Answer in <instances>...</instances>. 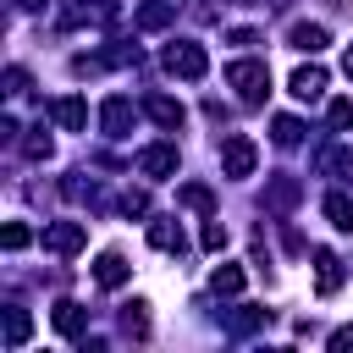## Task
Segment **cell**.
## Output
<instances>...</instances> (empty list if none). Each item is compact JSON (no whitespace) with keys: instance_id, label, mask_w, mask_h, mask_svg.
<instances>
[{"instance_id":"484cf974","label":"cell","mask_w":353,"mask_h":353,"mask_svg":"<svg viewBox=\"0 0 353 353\" xmlns=\"http://www.w3.org/2000/svg\"><path fill=\"white\" fill-rule=\"evenodd\" d=\"M28 243H33V226H22V221H11V226L0 232V248H6V254H17V248H28Z\"/></svg>"},{"instance_id":"7a4b0ae2","label":"cell","mask_w":353,"mask_h":353,"mask_svg":"<svg viewBox=\"0 0 353 353\" xmlns=\"http://www.w3.org/2000/svg\"><path fill=\"white\" fill-rule=\"evenodd\" d=\"M165 72L182 77V83H199V77L210 72L204 44H199V39H171V44H165Z\"/></svg>"},{"instance_id":"6da1fadb","label":"cell","mask_w":353,"mask_h":353,"mask_svg":"<svg viewBox=\"0 0 353 353\" xmlns=\"http://www.w3.org/2000/svg\"><path fill=\"white\" fill-rule=\"evenodd\" d=\"M226 83L237 88V99H243V105H265V94H270V66L243 55V61H232V66H226Z\"/></svg>"},{"instance_id":"1f68e13d","label":"cell","mask_w":353,"mask_h":353,"mask_svg":"<svg viewBox=\"0 0 353 353\" xmlns=\"http://www.w3.org/2000/svg\"><path fill=\"white\" fill-rule=\"evenodd\" d=\"M121 210H127V215H143V210H149V193H143V188H127V193H121Z\"/></svg>"},{"instance_id":"ffe728a7","label":"cell","mask_w":353,"mask_h":353,"mask_svg":"<svg viewBox=\"0 0 353 353\" xmlns=\"http://www.w3.org/2000/svg\"><path fill=\"white\" fill-rule=\"evenodd\" d=\"M28 336H33V320H28V309L6 303V347H28Z\"/></svg>"},{"instance_id":"ac0fdd59","label":"cell","mask_w":353,"mask_h":353,"mask_svg":"<svg viewBox=\"0 0 353 353\" xmlns=\"http://www.w3.org/2000/svg\"><path fill=\"white\" fill-rule=\"evenodd\" d=\"M105 17V6H88V0H61V11H55V22L72 33V28H88V22H99Z\"/></svg>"},{"instance_id":"3957f363","label":"cell","mask_w":353,"mask_h":353,"mask_svg":"<svg viewBox=\"0 0 353 353\" xmlns=\"http://www.w3.org/2000/svg\"><path fill=\"white\" fill-rule=\"evenodd\" d=\"M254 165H259V143L248 132H226L221 138V171L226 176H254Z\"/></svg>"},{"instance_id":"4316f807","label":"cell","mask_w":353,"mask_h":353,"mask_svg":"<svg viewBox=\"0 0 353 353\" xmlns=\"http://www.w3.org/2000/svg\"><path fill=\"white\" fill-rule=\"evenodd\" d=\"M320 171H331V176H347V171H353V154H342V149H320Z\"/></svg>"},{"instance_id":"9a60e30c","label":"cell","mask_w":353,"mask_h":353,"mask_svg":"<svg viewBox=\"0 0 353 353\" xmlns=\"http://www.w3.org/2000/svg\"><path fill=\"white\" fill-rule=\"evenodd\" d=\"M132 22H138L143 33H160V28H171V22H176V0H143Z\"/></svg>"},{"instance_id":"8992f818","label":"cell","mask_w":353,"mask_h":353,"mask_svg":"<svg viewBox=\"0 0 353 353\" xmlns=\"http://www.w3.org/2000/svg\"><path fill=\"white\" fill-rule=\"evenodd\" d=\"M176 165H182L176 143H149V149H138V171H143L149 182H165V176H176Z\"/></svg>"},{"instance_id":"5bb4252c","label":"cell","mask_w":353,"mask_h":353,"mask_svg":"<svg viewBox=\"0 0 353 353\" xmlns=\"http://www.w3.org/2000/svg\"><path fill=\"white\" fill-rule=\"evenodd\" d=\"M287 44L303 50V55H320V50L331 44V33H325L320 22H292V28H287Z\"/></svg>"},{"instance_id":"9c48e42d","label":"cell","mask_w":353,"mask_h":353,"mask_svg":"<svg viewBox=\"0 0 353 353\" xmlns=\"http://www.w3.org/2000/svg\"><path fill=\"white\" fill-rule=\"evenodd\" d=\"M99 127H105V138H127L132 132V99L127 94H110L99 105Z\"/></svg>"},{"instance_id":"44dd1931","label":"cell","mask_w":353,"mask_h":353,"mask_svg":"<svg viewBox=\"0 0 353 353\" xmlns=\"http://www.w3.org/2000/svg\"><path fill=\"white\" fill-rule=\"evenodd\" d=\"M325 221H331L336 232H353V199H347L342 188H331V193H325Z\"/></svg>"},{"instance_id":"d4e9b609","label":"cell","mask_w":353,"mask_h":353,"mask_svg":"<svg viewBox=\"0 0 353 353\" xmlns=\"http://www.w3.org/2000/svg\"><path fill=\"white\" fill-rule=\"evenodd\" d=\"M182 204L199 210V215H210V210H215V193H210L204 182H188V188H182Z\"/></svg>"},{"instance_id":"f1b7e54d","label":"cell","mask_w":353,"mask_h":353,"mask_svg":"<svg viewBox=\"0 0 353 353\" xmlns=\"http://www.w3.org/2000/svg\"><path fill=\"white\" fill-rule=\"evenodd\" d=\"M199 243H204L210 254H221V248H226V226H221V221H204V232H199Z\"/></svg>"},{"instance_id":"ba28073f","label":"cell","mask_w":353,"mask_h":353,"mask_svg":"<svg viewBox=\"0 0 353 353\" xmlns=\"http://www.w3.org/2000/svg\"><path fill=\"white\" fill-rule=\"evenodd\" d=\"M143 116H149L154 127H165V132H176V127L188 121L182 99H171V94H143Z\"/></svg>"},{"instance_id":"277c9868","label":"cell","mask_w":353,"mask_h":353,"mask_svg":"<svg viewBox=\"0 0 353 353\" xmlns=\"http://www.w3.org/2000/svg\"><path fill=\"white\" fill-rule=\"evenodd\" d=\"M39 243H44V254L72 259V254H83V248H88V226H83V221H50Z\"/></svg>"},{"instance_id":"4dcf8cb0","label":"cell","mask_w":353,"mask_h":353,"mask_svg":"<svg viewBox=\"0 0 353 353\" xmlns=\"http://www.w3.org/2000/svg\"><path fill=\"white\" fill-rule=\"evenodd\" d=\"M6 94H11V99L28 94V72H22V66H6Z\"/></svg>"},{"instance_id":"83f0119b","label":"cell","mask_w":353,"mask_h":353,"mask_svg":"<svg viewBox=\"0 0 353 353\" xmlns=\"http://www.w3.org/2000/svg\"><path fill=\"white\" fill-rule=\"evenodd\" d=\"M66 199H77V204H99V188L83 182V176H66Z\"/></svg>"},{"instance_id":"603a6c76","label":"cell","mask_w":353,"mask_h":353,"mask_svg":"<svg viewBox=\"0 0 353 353\" xmlns=\"http://www.w3.org/2000/svg\"><path fill=\"white\" fill-rule=\"evenodd\" d=\"M270 138H276V149H298L303 143V121L298 116H276L270 121Z\"/></svg>"},{"instance_id":"f546056e","label":"cell","mask_w":353,"mask_h":353,"mask_svg":"<svg viewBox=\"0 0 353 353\" xmlns=\"http://www.w3.org/2000/svg\"><path fill=\"white\" fill-rule=\"evenodd\" d=\"M331 127L336 132H353V99H331Z\"/></svg>"},{"instance_id":"cb8c5ba5","label":"cell","mask_w":353,"mask_h":353,"mask_svg":"<svg viewBox=\"0 0 353 353\" xmlns=\"http://www.w3.org/2000/svg\"><path fill=\"white\" fill-rule=\"evenodd\" d=\"M22 154H28V160H50V154H55V138H50L44 127H28V138H22Z\"/></svg>"},{"instance_id":"7c38bea8","label":"cell","mask_w":353,"mask_h":353,"mask_svg":"<svg viewBox=\"0 0 353 353\" xmlns=\"http://www.w3.org/2000/svg\"><path fill=\"white\" fill-rule=\"evenodd\" d=\"M287 88H292V99H303V105H314V99L325 94V66H314V61H309V66H298Z\"/></svg>"},{"instance_id":"e575fe53","label":"cell","mask_w":353,"mask_h":353,"mask_svg":"<svg viewBox=\"0 0 353 353\" xmlns=\"http://www.w3.org/2000/svg\"><path fill=\"white\" fill-rule=\"evenodd\" d=\"M342 72H347V77H353V44H347V55H342Z\"/></svg>"},{"instance_id":"2e32d148","label":"cell","mask_w":353,"mask_h":353,"mask_svg":"<svg viewBox=\"0 0 353 353\" xmlns=\"http://www.w3.org/2000/svg\"><path fill=\"white\" fill-rule=\"evenodd\" d=\"M50 116H55V127H66V132H83V127H88V105H83L77 94L55 99V105H50Z\"/></svg>"},{"instance_id":"30bf717a","label":"cell","mask_w":353,"mask_h":353,"mask_svg":"<svg viewBox=\"0 0 353 353\" xmlns=\"http://www.w3.org/2000/svg\"><path fill=\"white\" fill-rule=\"evenodd\" d=\"M149 248H160V254H182V248H188V237H182V221H176V215H160V221H149Z\"/></svg>"},{"instance_id":"52a82bcc","label":"cell","mask_w":353,"mask_h":353,"mask_svg":"<svg viewBox=\"0 0 353 353\" xmlns=\"http://www.w3.org/2000/svg\"><path fill=\"white\" fill-rule=\"evenodd\" d=\"M221 325H226V336H254V331L270 325V309H259V303H237V309L221 314Z\"/></svg>"},{"instance_id":"7402d4cb","label":"cell","mask_w":353,"mask_h":353,"mask_svg":"<svg viewBox=\"0 0 353 353\" xmlns=\"http://www.w3.org/2000/svg\"><path fill=\"white\" fill-rule=\"evenodd\" d=\"M210 287H215V298H237L243 292V265H215L210 270Z\"/></svg>"},{"instance_id":"836d02e7","label":"cell","mask_w":353,"mask_h":353,"mask_svg":"<svg viewBox=\"0 0 353 353\" xmlns=\"http://www.w3.org/2000/svg\"><path fill=\"white\" fill-rule=\"evenodd\" d=\"M17 11H44V0H17Z\"/></svg>"},{"instance_id":"5b68a950","label":"cell","mask_w":353,"mask_h":353,"mask_svg":"<svg viewBox=\"0 0 353 353\" xmlns=\"http://www.w3.org/2000/svg\"><path fill=\"white\" fill-rule=\"evenodd\" d=\"M303 204V182L292 176V171H276L270 182H265V210H276V215H292Z\"/></svg>"},{"instance_id":"e0dca14e","label":"cell","mask_w":353,"mask_h":353,"mask_svg":"<svg viewBox=\"0 0 353 353\" xmlns=\"http://www.w3.org/2000/svg\"><path fill=\"white\" fill-rule=\"evenodd\" d=\"M314 287H320L325 298L342 287V259H336L331 248H314Z\"/></svg>"},{"instance_id":"d6a6232c","label":"cell","mask_w":353,"mask_h":353,"mask_svg":"<svg viewBox=\"0 0 353 353\" xmlns=\"http://www.w3.org/2000/svg\"><path fill=\"white\" fill-rule=\"evenodd\" d=\"M331 353H353V325H336L331 331Z\"/></svg>"},{"instance_id":"4fadbf2b","label":"cell","mask_w":353,"mask_h":353,"mask_svg":"<svg viewBox=\"0 0 353 353\" xmlns=\"http://www.w3.org/2000/svg\"><path fill=\"white\" fill-rule=\"evenodd\" d=\"M50 320H55V331H61V336H77V342L88 336V309H83V303H72V298H61Z\"/></svg>"},{"instance_id":"d6986e66","label":"cell","mask_w":353,"mask_h":353,"mask_svg":"<svg viewBox=\"0 0 353 353\" xmlns=\"http://www.w3.org/2000/svg\"><path fill=\"white\" fill-rule=\"evenodd\" d=\"M121 336H132V342H149V303H143V298L121 303Z\"/></svg>"},{"instance_id":"8fae6325","label":"cell","mask_w":353,"mask_h":353,"mask_svg":"<svg viewBox=\"0 0 353 353\" xmlns=\"http://www.w3.org/2000/svg\"><path fill=\"white\" fill-rule=\"evenodd\" d=\"M132 276V265H127V254H116V248H105L99 259H94V281L105 287V292H116L121 281Z\"/></svg>"}]
</instances>
